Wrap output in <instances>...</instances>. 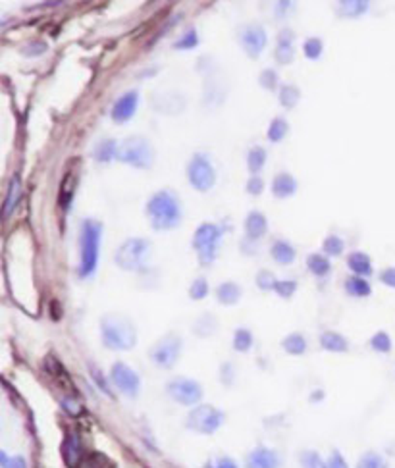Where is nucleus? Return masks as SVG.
Here are the masks:
<instances>
[{"label":"nucleus","instance_id":"obj_1","mask_svg":"<svg viewBox=\"0 0 395 468\" xmlns=\"http://www.w3.org/2000/svg\"><path fill=\"white\" fill-rule=\"evenodd\" d=\"M151 226L158 232L174 229L181 222V205L174 191H158L147 202Z\"/></svg>","mask_w":395,"mask_h":468},{"label":"nucleus","instance_id":"obj_2","mask_svg":"<svg viewBox=\"0 0 395 468\" xmlns=\"http://www.w3.org/2000/svg\"><path fill=\"white\" fill-rule=\"evenodd\" d=\"M101 339L110 351H131L137 343V330L126 316L107 315L101 318Z\"/></svg>","mask_w":395,"mask_h":468},{"label":"nucleus","instance_id":"obj_3","mask_svg":"<svg viewBox=\"0 0 395 468\" xmlns=\"http://www.w3.org/2000/svg\"><path fill=\"white\" fill-rule=\"evenodd\" d=\"M101 234L102 226L97 220H83L81 224L80 235V247H81V262H80V276L89 278L94 274L97 264H99V249H101Z\"/></svg>","mask_w":395,"mask_h":468},{"label":"nucleus","instance_id":"obj_4","mask_svg":"<svg viewBox=\"0 0 395 468\" xmlns=\"http://www.w3.org/2000/svg\"><path fill=\"white\" fill-rule=\"evenodd\" d=\"M148 256H151V241L145 237H131L118 247L114 261L121 270L137 272L147 264Z\"/></svg>","mask_w":395,"mask_h":468},{"label":"nucleus","instance_id":"obj_5","mask_svg":"<svg viewBox=\"0 0 395 468\" xmlns=\"http://www.w3.org/2000/svg\"><path fill=\"white\" fill-rule=\"evenodd\" d=\"M118 160L134 168L147 170V168L153 166V147L145 137H137V135L128 137V139L121 141L120 147H118Z\"/></svg>","mask_w":395,"mask_h":468},{"label":"nucleus","instance_id":"obj_6","mask_svg":"<svg viewBox=\"0 0 395 468\" xmlns=\"http://www.w3.org/2000/svg\"><path fill=\"white\" fill-rule=\"evenodd\" d=\"M224 420H226V415L222 413L220 408L212 407V405H197V407L191 408V413L188 415L185 428L195 432V434L212 435L222 428Z\"/></svg>","mask_w":395,"mask_h":468},{"label":"nucleus","instance_id":"obj_7","mask_svg":"<svg viewBox=\"0 0 395 468\" xmlns=\"http://www.w3.org/2000/svg\"><path fill=\"white\" fill-rule=\"evenodd\" d=\"M181 347H183V343H181L180 335L168 334L148 349V359H151L154 366L162 368V370H170V368L175 366V362L180 361Z\"/></svg>","mask_w":395,"mask_h":468},{"label":"nucleus","instance_id":"obj_8","mask_svg":"<svg viewBox=\"0 0 395 468\" xmlns=\"http://www.w3.org/2000/svg\"><path fill=\"white\" fill-rule=\"evenodd\" d=\"M222 228L216 224H201L195 229L193 249L199 254L201 264H210L216 259V251L220 245Z\"/></svg>","mask_w":395,"mask_h":468},{"label":"nucleus","instance_id":"obj_9","mask_svg":"<svg viewBox=\"0 0 395 468\" xmlns=\"http://www.w3.org/2000/svg\"><path fill=\"white\" fill-rule=\"evenodd\" d=\"M166 393L178 405L183 407H197L202 399V386L193 378H174L166 383Z\"/></svg>","mask_w":395,"mask_h":468},{"label":"nucleus","instance_id":"obj_10","mask_svg":"<svg viewBox=\"0 0 395 468\" xmlns=\"http://www.w3.org/2000/svg\"><path fill=\"white\" fill-rule=\"evenodd\" d=\"M188 178L189 183L193 185V189L201 191V193H207V191L215 187L216 172L207 154L197 153L193 158H191L188 166Z\"/></svg>","mask_w":395,"mask_h":468},{"label":"nucleus","instance_id":"obj_11","mask_svg":"<svg viewBox=\"0 0 395 468\" xmlns=\"http://www.w3.org/2000/svg\"><path fill=\"white\" fill-rule=\"evenodd\" d=\"M110 381L121 395L129 399L137 397L141 391V378L134 368L126 362H114L110 368Z\"/></svg>","mask_w":395,"mask_h":468},{"label":"nucleus","instance_id":"obj_12","mask_svg":"<svg viewBox=\"0 0 395 468\" xmlns=\"http://www.w3.org/2000/svg\"><path fill=\"white\" fill-rule=\"evenodd\" d=\"M239 43L243 50L247 53L249 58H259V54L266 48L268 37L264 27L261 26H247L239 31Z\"/></svg>","mask_w":395,"mask_h":468},{"label":"nucleus","instance_id":"obj_13","mask_svg":"<svg viewBox=\"0 0 395 468\" xmlns=\"http://www.w3.org/2000/svg\"><path fill=\"white\" fill-rule=\"evenodd\" d=\"M281 455L270 447H255L245 457V468H281Z\"/></svg>","mask_w":395,"mask_h":468},{"label":"nucleus","instance_id":"obj_14","mask_svg":"<svg viewBox=\"0 0 395 468\" xmlns=\"http://www.w3.org/2000/svg\"><path fill=\"white\" fill-rule=\"evenodd\" d=\"M137 104H139V93H137V91H128L126 94H121L120 99L116 101L114 107H112V120H114L116 124H126V121H129L134 118Z\"/></svg>","mask_w":395,"mask_h":468},{"label":"nucleus","instance_id":"obj_15","mask_svg":"<svg viewBox=\"0 0 395 468\" xmlns=\"http://www.w3.org/2000/svg\"><path fill=\"white\" fill-rule=\"evenodd\" d=\"M81 453H83V447H81V440L77 434H67V437L62 443V457H64V462H66L70 468H75L81 461Z\"/></svg>","mask_w":395,"mask_h":468},{"label":"nucleus","instance_id":"obj_16","mask_svg":"<svg viewBox=\"0 0 395 468\" xmlns=\"http://www.w3.org/2000/svg\"><path fill=\"white\" fill-rule=\"evenodd\" d=\"M318 342H320V347L330 353H347L349 351L347 339L337 332H324L318 337Z\"/></svg>","mask_w":395,"mask_h":468},{"label":"nucleus","instance_id":"obj_17","mask_svg":"<svg viewBox=\"0 0 395 468\" xmlns=\"http://www.w3.org/2000/svg\"><path fill=\"white\" fill-rule=\"evenodd\" d=\"M268 232V224H266V216L261 214V212H251L245 220V234H247L249 239H261L262 235H266Z\"/></svg>","mask_w":395,"mask_h":468},{"label":"nucleus","instance_id":"obj_18","mask_svg":"<svg viewBox=\"0 0 395 468\" xmlns=\"http://www.w3.org/2000/svg\"><path fill=\"white\" fill-rule=\"evenodd\" d=\"M297 191V181H295L293 175L289 174H278L272 181V193L278 199H286V197H291V195Z\"/></svg>","mask_w":395,"mask_h":468},{"label":"nucleus","instance_id":"obj_19","mask_svg":"<svg viewBox=\"0 0 395 468\" xmlns=\"http://www.w3.org/2000/svg\"><path fill=\"white\" fill-rule=\"evenodd\" d=\"M369 2H362V0H345V2H340L337 4V16H342V18H349V20H353V18H359L362 13H367L369 10Z\"/></svg>","mask_w":395,"mask_h":468},{"label":"nucleus","instance_id":"obj_20","mask_svg":"<svg viewBox=\"0 0 395 468\" xmlns=\"http://www.w3.org/2000/svg\"><path fill=\"white\" fill-rule=\"evenodd\" d=\"M118 147H120V143H116L114 139H104L101 141L93 151V156L102 164H107V162H112L114 158H118Z\"/></svg>","mask_w":395,"mask_h":468},{"label":"nucleus","instance_id":"obj_21","mask_svg":"<svg viewBox=\"0 0 395 468\" xmlns=\"http://www.w3.org/2000/svg\"><path fill=\"white\" fill-rule=\"evenodd\" d=\"M347 266L353 274L361 276V278L372 274V262H370V259L364 253L349 254Z\"/></svg>","mask_w":395,"mask_h":468},{"label":"nucleus","instance_id":"obj_22","mask_svg":"<svg viewBox=\"0 0 395 468\" xmlns=\"http://www.w3.org/2000/svg\"><path fill=\"white\" fill-rule=\"evenodd\" d=\"M270 254L278 264H291L295 261V256H297L295 249L286 241H274L272 247H270Z\"/></svg>","mask_w":395,"mask_h":468},{"label":"nucleus","instance_id":"obj_23","mask_svg":"<svg viewBox=\"0 0 395 468\" xmlns=\"http://www.w3.org/2000/svg\"><path fill=\"white\" fill-rule=\"evenodd\" d=\"M216 297L220 305H235L242 297V288L234 281H224L220 288L216 289Z\"/></svg>","mask_w":395,"mask_h":468},{"label":"nucleus","instance_id":"obj_24","mask_svg":"<svg viewBox=\"0 0 395 468\" xmlns=\"http://www.w3.org/2000/svg\"><path fill=\"white\" fill-rule=\"evenodd\" d=\"M345 291L351 297H369L372 293V289H370V283L361 276H351L345 280Z\"/></svg>","mask_w":395,"mask_h":468},{"label":"nucleus","instance_id":"obj_25","mask_svg":"<svg viewBox=\"0 0 395 468\" xmlns=\"http://www.w3.org/2000/svg\"><path fill=\"white\" fill-rule=\"evenodd\" d=\"M281 347H283V351L288 354L299 357V354H303L307 351V339H305L301 334H289L288 337H283Z\"/></svg>","mask_w":395,"mask_h":468},{"label":"nucleus","instance_id":"obj_26","mask_svg":"<svg viewBox=\"0 0 395 468\" xmlns=\"http://www.w3.org/2000/svg\"><path fill=\"white\" fill-rule=\"evenodd\" d=\"M21 197V181L20 178L16 175L12 181H10V187H8V195H6V205H4V216L12 214V210L16 208L18 201H20Z\"/></svg>","mask_w":395,"mask_h":468},{"label":"nucleus","instance_id":"obj_27","mask_svg":"<svg viewBox=\"0 0 395 468\" xmlns=\"http://www.w3.org/2000/svg\"><path fill=\"white\" fill-rule=\"evenodd\" d=\"M357 468H389L388 459L376 451H367L362 453L359 462H357Z\"/></svg>","mask_w":395,"mask_h":468},{"label":"nucleus","instance_id":"obj_28","mask_svg":"<svg viewBox=\"0 0 395 468\" xmlns=\"http://www.w3.org/2000/svg\"><path fill=\"white\" fill-rule=\"evenodd\" d=\"M216 330H218V322L210 315H202L193 326L195 335H199V337H208V335L215 334Z\"/></svg>","mask_w":395,"mask_h":468},{"label":"nucleus","instance_id":"obj_29","mask_svg":"<svg viewBox=\"0 0 395 468\" xmlns=\"http://www.w3.org/2000/svg\"><path fill=\"white\" fill-rule=\"evenodd\" d=\"M307 266L315 276H326L332 264H330V261L324 254H310L307 259Z\"/></svg>","mask_w":395,"mask_h":468},{"label":"nucleus","instance_id":"obj_30","mask_svg":"<svg viewBox=\"0 0 395 468\" xmlns=\"http://www.w3.org/2000/svg\"><path fill=\"white\" fill-rule=\"evenodd\" d=\"M264 162H266V151L262 147L251 148L247 154V168L253 172V174H259L262 168H264Z\"/></svg>","mask_w":395,"mask_h":468},{"label":"nucleus","instance_id":"obj_31","mask_svg":"<svg viewBox=\"0 0 395 468\" xmlns=\"http://www.w3.org/2000/svg\"><path fill=\"white\" fill-rule=\"evenodd\" d=\"M253 347V334L247 328L235 330L234 334V349L237 353H247Z\"/></svg>","mask_w":395,"mask_h":468},{"label":"nucleus","instance_id":"obj_32","mask_svg":"<svg viewBox=\"0 0 395 468\" xmlns=\"http://www.w3.org/2000/svg\"><path fill=\"white\" fill-rule=\"evenodd\" d=\"M289 131L288 121L283 120V118H274L270 127H268V141H272V143H280Z\"/></svg>","mask_w":395,"mask_h":468},{"label":"nucleus","instance_id":"obj_33","mask_svg":"<svg viewBox=\"0 0 395 468\" xmlns=\"http://www.w3.org/2000/svg\"><path fill=\"white\" fill-rule=\"evenodd\" d=\"M299 89L295 85H281L280 87V102L283 108H293L299 102Z\"/></svg>","mask_w":395,"mask_h":468},{"label":"nucleus","instance_id":"obj_34","mask_svg":"<svg viewBox=\"0 0 395 468\" xmlns=\"http://www.w3.org/2000/svg\"><path fill=\"white\" fill-rule=\"evenodd\" d=\"M324 459L320 457V453H316V451H303L301 455H299V464L301 468H324Z\"/></svg>","mask_w":395,"mask_h":468},{"label":"nucleus","instance_id":"obj_35","mask_svg":"<svg viewBox=\"0 0 395 468\" xmlns=\"http://www.w3.org/2000/svg\"><path fill=\"white\" fill-rule=\"evenodd\" d=\"M370 347L374 349L376 353H389L391 351V337L386 332H378L370 337Z\"/></svg>","mask_w":395,"mask_h":468},{"label":"nucleus","instance_id":"obj_36","mask_svg":"<svg viewBox=\"0 0 395 468\" xmlns=\"http://www.w3.org/2000/svg\"><path fill=\"white\" fill-rule=\"evenodd\" d=\"M322 249H324V253L328 254V256H340L343 253V249H345V243H343L342 237L330 235L322 243Z\"/></svg>","mask_w":395,"mask_h":468},{"label":"nucleus","instance_id":"obj_37","mask_svg":"<svg viewBox=\"0 0 395 468\" xmlns=\"http://www.w3.org/2000/svg\"><path fill=\"white\" fill-rule=\"evenodd\" d=\"M0 468H29L23 455H8L6 451L0 453Z\"/></svg>","mask_w":395,"mask_h":468},{"label":"nucleus","instance_id":"obj_38","mask_svg":"<svg viewBox=\"0 0 395 468\" xmlns=\"http://www.w3.org/2000/svg\"><path fill=\"white\" fill-rule=\"evenodd\" d=\"M322 48H324V45H322V40L318 39V37H310V39L305 40V45H303L305 56L310 58V60H318V58H320Z\"/></svg>","mask_w":395,"mask_h":468},{"label":"nucleus","instance_id":"obj_39","mask_svg":"<svg viewBox=\"0 0 395 468\" xmlns=\"http://www.w3.org/2000/svg\"><path fill=\"white\" fill-rule=\"evenodd\" d=\"M197 45H199V35H197L195 29H189L188 33L183 35L180 40H175L174 48L175 50H191V48H195Z\"/></svg>","mask_w":395,"mask_h":468},{"label":"nucleus","instance_id":"obj_40","mask_svg":"<svg viewBox=\"0 0 395 468\" xmlns=\"http://www.w3.org/2000/svg\"><path fill=\"white\" fill-rule=\"evenodd\" d=\"M208 295V281L205 278H197L193 281V285L189 288V297L195 301H201Z\"/></svg>","mask_w":395,"mask_h":468},{"label":"nucleus","instance_id":"obj_41","mask_svg":"<svg viewBox=\"0 0 395 468\" xmlns=\"http://www.w3.org/2000/svg\"><path fill=\"white\" fill-rule=\"evenodd\" d=\"M276 283H278V280H276L274 274H272V272H268V270H261V272L256 274V285H259L262 291H270V289H274Z\"/></svg>","mask_w":395,"mask_h":468},{"label":"nucleus","instance_id":"obj_42","mask_svg":"<svg viewBox=\"0 0 395 468\" xmlns=\"http://www.w3.org/2000/svg\"><path fill=\"white\" fill-rule=\"evenodd\" d=\"M274 291L278 295H280V297H283V299H289V297H291V295H293L295 291H297V281H293V280H280V281H278V283H276Z\"/></svg>","mask_w":395,"mask_h":468},{"label":"nucleus","instance_id":"obj_43","mask_svg":"<svg viewBox=\"0 0 395 468\" xmlns=\"http://www.w3.org/2000/svg\"><path fill=\"white\" fill-rule=\"evenodd\" d=\"M293 45H278L276 48V60L280 62V64H289V62L293 60Z\"/></svg>","mask_w":395,"mask_h":468},{"label":"nucleus","instance_id":"obj_44","mask_svg":"<svg viewBox=\"0 0 395 468\" xmlns=\"http://www.w3.org/2000/svg\"><path fill=\"white\" fill-rule=\"evenodd\" d=\"M205 468H239V467H237V462H235L232 457L220 455L216 457V459H210Z\"/></svg>","mask_w":395,"mask_h":468},{"label":"nucleus","instance_id":"obj_45","mask_svg":"<svg viewBox=\"0 0 395 468\" xmlns=\"http://www.w3.org/2000/svg\"><path fill=\"white\" fill-rule=\"evenodd\" d=\"M47 50V45L40 43V40H33V43H27L26 47L21 48L23 56H40V54Z\"/></svg>","mask_w":395,"mask_h":468},{"label":"nucleus","instance_id":"obj_46","mask_svg":"<svg viewBox=\"0 0 395 468\" xmlns=\"http://www.w3.org/2000/svg\"><path fill=\"white\" fill-rule=\"evenodd\" d=\"M324 468H349V464L340 451H332V455L324 462Z\"/></svg>","mask_w":395,"mask_h":468},{"label":"nucleus","instance_id":"obj_47","mask_svg":"<svg viewBox=\"0 0 395 468\" xmlns=\"http://www.w3.org/2000/svg\"><path fill=\"white\" fill-rule=\"evenodd\" d=\"M261 85L264 89H276V85H278V75H276L274 70H264L261 74Z\"/></svg>","mask_w":395,"mask_h":468},{"label":"nucleus","instance_id":"obj_48","mask_svg":"<svg viewBox=\"0 0 395 468\" xmlns=\"http://www.w3.org/2000/svg\"><path fill=\"white\" fill-rule=\"evenodd\" d=\"M89 370H91V376H93V380L101 386V389L104 391L107 395H110V388H108V383L104 381V376H102V372L99 370L97 366H93V364H89Z\"/></svg>","mask_w":395,"mask_h":468},{"label":"nucleus","instance_id":"obj_49","mask_svg":"<svg viewBox=\"0 0 395 468\" xmlns=\"http://www.w3.org/2000/svg\"><path fill=\"white\" fill-rule=\"evenodd\" d=\"M262 189H264V181H262L259 175H253V178L247 181V193L256 197V195L262 193Z\"/></svg>","mask_w":395,"mask_h":468},{"label":"nucleus","instance_id":"obj_50","mask_svg":"<svg viewBox=\"0 0 395 468\" xmlns=\"http://www.w3.org/2000/svg\"><path fill=\"white\" fill-rule=\"evenodd\" d=\"M62 407H64V410L70 413V415H80L81 413V405L75 401V399H72V397H66V399L62 401Z\"/></svg>","mask_w":395,"mask_h":468},{"label":"nucleus","instance_id":"obj_51","mask_svg":"<svg viewBox=\"0 0 395 468\" xmlns=\"http://www.w3.org/2000/svg\"><path fill=\"white\" fill-rule=\"evenodd\" d=\"M380 281L389 285V288L395 289V268H388V270H384L382 274H380Z\"/></svg>","mask_w":395,"mask_h":468},{"label":"nucleus","instance_id":"obj_52","mask_svg":"<svg viewBox=\"0 0 395 468\" xmlns=\"http://www.w3.org/2000/svg\"><path fill=\"white\" fill-rule=\"evenodd\" d=\"M295 33L291 29H281L278 35V45H293Z\"/></svg>","mask_w":395,"mask_h":468}]
</instances>
